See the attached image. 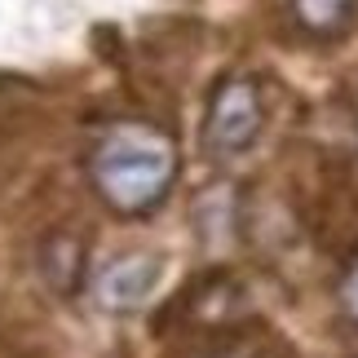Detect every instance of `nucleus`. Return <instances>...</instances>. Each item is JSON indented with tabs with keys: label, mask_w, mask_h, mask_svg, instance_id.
Wrapping results in <instances>:
<instances>
[{
	"label": "nucleus",
	"mask_w": 358,
	"mask_h": 358,
	"mask_svg": "<svg viewBox=\"0 0 358 358\" xmlns=\"http://www.w3.org/2000/svg\"><path fill=\"white\" fill-rule=\"evenodd\" d=\"M89 186L111 213L146 217L155 213L177 182V142L150 120H111L89 146Z\"/></svg>",
	"instance_id": "1"
},
{
	"label": "nucleus",
	"mask_w": 358,
	"mask_h": 358,
	"mask_svg": "<svg viewBox=\"0 0 358 358\" xmlns=\"http://www.w3.org/2000/svg\"><path fill=\"white\" fill-rule=\"evenodd\" d=\"M266 129V102L252 76H222L203 111V150L217 159H235Z\"/></svg>",
	"instance_id": "2"
},
{
	"label": "nucleus",
	"mask_w": 358,
	"mask_h": 358,
	"mask_svg": "<svg viewBox=\"0 0 358 358\" xmlns=\"http://www.w3.org/2000/svg\"><path fill=\"white\" fill-rule=\"evenodd\" d=\"M164 279V257L159 252H124L106 261L93 279V301L106 314H133L142 310Z\"/></svg>",
	"instance_id": "3"
},
{
	"label": "nucleus",
	"mask_w": 358,
	"mask_h": 358,
	"mask_svg": "<svg viewBox=\"0 0 358 358\" xmlns=\"http://www.w3.org/2000/svg\"><path fill=\"white\" fill-rule=\"evenodd\" d=\"M182 310L190 314V323L203 327V332H230V327L243 323V287L239 279H230V274H208V279H199L195 287L186 292Z\"/></svg>",
	"instance_id": "4"
},
{
	"label": "nucleus",
	"mask_w": 358,
	"mask_h": 358,
	"mask_svg": "<svg viewBox=\"0 0 358 358\" xmlns=\"http://www.w3.org/2000/svg\"><path fill=\"white\" fill-rule=\"evenodd\" d=\"M85 239L71 235V230H53V235L40 243V274L58 296H76L80 283H85Z\"/></svg>",
	"instance_id": "5"
},
{
	"label": "nucleus",
	"mask_w": 358,
	"mask_h": 358,
	"mask_svg": "<svg viewBox=\"0 0 358 358\" xmlns=\"http://www.w3.org/2000/svg\"><path fill=\"white\" fill-rule=\"evenodd\" d=\"M195 358H292V350H287V341L279 332H270V327L239 323V327H230V332H222L213 345H203Z\"/></svg>",
	"instance_id": "6"
},
{
	"label": "nucleus",
	"mask_w": 358,
	"mask_h": 358,
	"mask_svg": "<svg viewBox=\"0 0 358 358\" xmlns=\"http://www.w3.org/2000/svg\"><path fill=\"white\" fill-rule=\"evenodd\" d=\"M358 0H292V18L314 40H336L350 31Z\"/></svg>",
	"instance_id": "7"
},
{
	"label": "nucleus",
	"mask_w": 358,
	"mask_h": 358,
	"mask_svg": "<svg viewBox=\"0 0 358 358\" xmlns=\"http://www.w3.org/2000/svg\"><path fill=\"white\" fill-rule=\"evenodd\" d=\"M341 306H345V314L358 323V266L345 274V283H341Z\"/></svg>",
	"instance_id": "8"
},
{
	"label": "nucleus",
	"mask_w": 358,
	"mask_h": 358,
	"mask_svg": "<svg viewBox=\"0 0 358 358\" xmlns=\"http://www.w3.org/2000/svg\"><path fill=\"white\" fill-rule=\"evenodd\" d=\"M354 115H358V93H354Z\"/></svg>",
	"instance_id": "9"
}]
</instances>
